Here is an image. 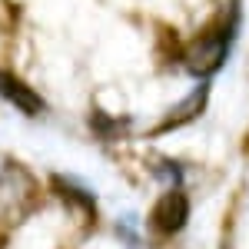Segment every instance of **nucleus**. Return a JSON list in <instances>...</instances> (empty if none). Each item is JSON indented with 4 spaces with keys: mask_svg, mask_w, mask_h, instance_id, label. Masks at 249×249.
I'll list each match as a JSON object with an SVG mask.
<instances>
[{
    "mask_svg": "<svg viewBox=\"0 0 249 249\" xmlns=\"http://www.w3.org/2000/svg\"><path fill=\"white\" fill-rule=\"evenodd\" d=\"M230 47V30H219V34H210V37L196 40L190 50V70L193 73H210L219 67V60Z\"/></svg>",
    "mask_w": 249,
    "mask_h": 249,
    "instance_id": "f257e3e1",
    "label": "nucleus"
},
{
    "mask_svg": "<svg viewBox=\"0 0 249 249\" xmlns=\"http://www.w3.org/2000/svg\"><path fill=\"white\" fill-rule=\"evenodd\" d=\"M186 213H190L186 196H183V193H166L163 203H160L156 213H153V226L163 230V232H176L183 223H186Z\"/></svg>",
    "mask_w": 249,
    "mask_h": 249,
    "instance_id": "f03ea898",
    "label": "nucleus"
}]
</instances>
